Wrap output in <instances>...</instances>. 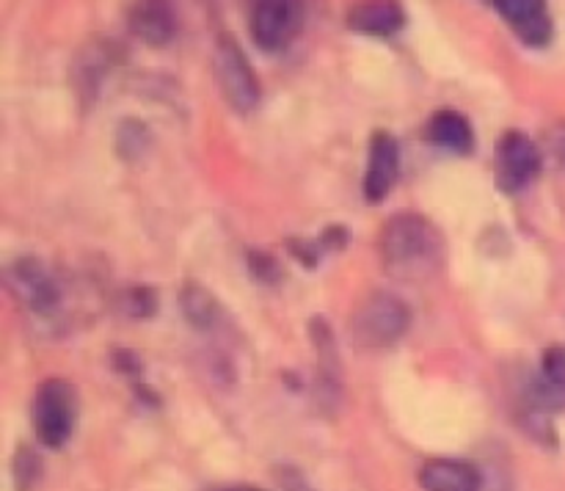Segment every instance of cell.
<instances>
[{
    "label": "cell",
    "instance_id": "cell-1",
    "mask_svg": "<svg viewBox=\"0 0 565 491\" xmlns=\"http://www.w3.org/2000/svg\"><path fill=\"white\" fill-rule=\"evenodd\" d=\"M381 263L397 279H423L439 270L445 259V241L436 224L425 215L403 210L381 230Z\"/></svg>",
    "mask_w": 565,
    "mask_h": 491
},
{
    "label": "cell",
    "instance_id": "cell-2",
    "mask_svg": "<svg viewBox=\"0 0 565 491\" xmlns=\"http://www.w3.org/2000/svg\"><path fill=\"white\" fill-rule=\"evenodd\" d=\"M412 325V309L392 292H373L351 314V337L359 348H386Z\"/></svg>",
    "mask_w": 565,
    "mask_h": 491
},
{
    "label": "cell",
    "instance_id": "cell-3",
    "mask_svg": "<svg viewBox=\"0 0 565 491\" xmlns=\"http://www.w3.org/2000/svg\"><path fill=\"white\" fill-rule=\"evenodd\" d=\"M36 439L58 450L72 439L77 423V392L66 378H47L39 384L31 408Z\"/></svg>",
    "mask_w": 565,
    "mask_h": 491
},
{
    "label": "cell",
    "instance_id": "cell-4",
    "mask_svg": "<svg viewBox=\"0 0 565 491\" xmlns=\"http://www.w3.org/2000/svg\"><path fill=\"white\" fill-rule=\"evenodd\" d=\"M215 77L224 92V99L237 114H252L263 99V86L254 72L252 61L246 58L243 47L232 33H221L215 44Z\"/></svg>",
    "mask_w": 565,
    "mask_h": 491
},
{
    "label": "cell",
    "instance_id": "cell-5",
    "mask_svg": "<svg viewBox=\"0 0 565 491\" xmlns=\"http://www.w3.org/2000/svg\"><path fill=\"white\" fill-rule=\"evenodd\" d=\"M6 281H9V290L14 292L17 301H22L33 314H42V318H50L64 298L53 270L33 254L17 257L6 270Z\"/></svg>",
    "mask_w": 565,
    "mask_h": 491
},
{
    "label": "cell",
    "instance_id": "cell-6",
    "mask_svg": "<svg viewBox=\"0 0 565 491\" xmlns=\"http://www.w3.org/2000/svg\"><path fill=\"white\" fill-rule=\"evenodd\" d=\"M307 22V9L296 0H268V3H257L248 20V31H252L254 44L263 53H281L290 47L303 31Z\"/></svg>",
    "mask_w": 565,
    "mask_h": 491
},
{
    "label": "cell",
    "instance_id": "cell-7",
    "mask_svg": "<svg viewBox=\"0 0 565 491\" xmlns=\"http://www.w3.org/2000/svg\"><path fill=\"white\" fill-rule=\"evenodd\" d=\"M541 149L527 132H502L494 149V180L502 193H519L539 177Z\"/></svg>",
    "mask_w": 565,
    "mask_h": 491
},
{
    "label": "cell",
    "instance_id": "cell-8",
    "mask_svg": "<svg viewBox=\"0 0 565 491\" xmlns=\"http://www.w3.org/2000/svg\"><path fill=\"white\" fill-rule=\"evenodd\" d=\"M309 340H312L315 353H318V386H315V395H318L320 408L331 412L342 401V356L329 320L315 314L309 320Z\"/></svg>",
    "mask_w": 565,
    "mask_h": 491
},
{
    "label": "cell",
    "instance_id": "cell-9",
    "mask_svg": "<svg viewBox=\"0 0 565 491\" xmlns=\"http://www.w3.org/2000/svg\"><path fill=\"white\" fill-rule=\"evenodd\" d=\"M397 174H401V143L390 130H375L370 136L367 169H364V202H384L395 185Z\"/></svg>",
    "mask_w": 565,
    "mask_h": 491
},
{
    "label": "cell",
    "instance_id": "cell-10",
    "mask_svg": "<svg viewBox=\"0 0 565 491\" xmlns=\"http://www.w3.org/2000/svg\"><path fill=\"white\" fill-rule=\"evenodd\" d=\"M491 6L527 47L541 50L555 36V20L544 0H494Z\"/></svg>",
    "mask_w": 565,
    "mask_h": 491
},
{
    "label": "cell",
    "instance_id": "cell-11",
    "mask_svg": "<svg viewBox=\"0 0 565 491\" xmlns=\"http://www.w3.org/2000/svg\"><path fill=\"white\" fill-rule=\"evenodd\" d=\"M530 406L541 414H555L565 408V351L546 348L541 359V373L527 386Z\"/></svg>",
    "mask_w": 565,
    "mask_h": 491
},
{
    "label": "cell",
    "instance_id": "cell-12",
    "mask_svg": "<svg viewBox=\"0 0 565 491\" xmlns=\"http://www.w3.org/2000/svg\"><path fill=\"white\" fill-rule=\"evenodd\" d=\"M177 11L160 0L136 3L127 11V28L136 39H141L149 47H166L177 36Z\"/></svg>",
    "mask_w": 565,
    "mask_h": 491
},
{
    "label": "cell",
    "instance_id": "cell-13",
    "mask_svg": "<svg viewBox=\"0 0 565 491\" xmlns=\"http://www.w3.org/2000/svg\"><path fill=\"white\" fill-rule=\"evenodd\" d=\"M419 485L425 491H480L483 474L469 461L434 458V461L419 469Z\"/></svg>",
    "mask_w": 565,
    "mask_h": 491
},
{
    "label": "cell",
    "instance_id": "cell-14",
    "mask_svg": "<svg viewBox=\"0 0 565 491\" xmlns=\"http://www.w3.org/2000/svg\"><path fill=\"white\" fill-rule=\"evenodd\" d=\"M348 28L364 36H392L406 25V11L397 3H362L348 9Z\"/></svg>",
    "mask_w": 565,
    "mask_h": 491
},
{
    "label": "cell",
    "instance_id": "cell-15",
    "mask_svg": "<svg viewBox=\"0 0 565 491\" xmlns=\"http://www.w3.org/2000/svg\"><path fill=\"white\" fill-rule=\"evenodd\" d=\"M425 138H428L434 147L450 149L456 154H469L475 149V130L469 125V119L458 110H436L430 116L428 127H425Z\"/></svg>",
    "mask_w": 565,
    "mask_h": 491
},
{
    "label": "cell",
    "instance_id": "cell-16",
    "mask_svg": "<svg viewBox=\"0 0 565 491\" xmlns=\"http://www.w3.org/2000/svg\"><path fill=\"white\" fill-rule=\"evenodd\" d=\"M110 66H114V44H108L105 39H94L92 44H86V53L77 55L75 86L83 103H92L97 97L99 83L105 81Z\"/></svg>",
    "mask_w": 565,
    "mask_h": 491
},
{
    "label": "cell",
    "instance_id": "cell-17",
    "mask_svg": "<svg viewBox=\"0 0 565 491\" xmlns=\"http://www.w3.org/2000/svg\"><path fill=\"white\" fill-rule=\"evenodd\" d=\"M180 303H182V312H185L188 323H191L193 329H199V331H218L221 329V318H224V312H221L218 301H215V296L204 285H199V281H185Z\"/></svg>",
    "mask_w": 565,
    "mask_h": 491
},
{
    "label": "cell",
    "instance_id": "cell-18",
    "mask_svg": "<svg viewBox=\"0 0 565 491\" xmlns=\"http://www.w3.org/2000/svg\"><path fill=\"white\" fill-rule=\"evenodd\" d=\"M152 147V132L141 119H121L116 130V152L127 163H138Z\"/></svg>",
    "mask_w": 565,
    "mask_h": 491
},
{
    "label": "cell",
    "instance_id": "cell-19",
    "mask_svg": "<svg viewBox=\"0 0 565 491\" xmlns=\"http://www.w3.org/2000/svg\"><path fill=\"white\" fill-rule=\"evenodd\" d=\"M246 265L248 274H252V279L257 281V285L276 287L285 279V268H281V263L270 252H248Z\"/></svg>",
    "mask_w": 565,
    "mask_h": 491
},
{
    "label": "cell",
    "instance_id": "cell-20",
    "mask_svg": "<svg viewBox=\"0 0 565 491\" xmlns=\"http://www.w3.org/2000/svg\"><path fill=\"white\" fill-rule=\"evenodd\" d=\"M42 478V461L33 452V447L22 445L14 456V489L17 491H33V485Z\"/></svg>",
    "mask_w": 565,
    "mask_h": 491
},
{
    "label": "cell",
    "instance_id": "cell-21",
    "mask_svg": "<svg viewBox=\"0 0 565 491\" xmlns=\"http://www.w3.org/2000/svg\"><path fill=\"white\" fill-rule=\"evenodd\" d=\"M121 307H125V314L138 320H147L158 312V290L147 285L130 287V290L121 296Z\"/></svg>",
    "mask_w": 565,
    "mask_h": 491
},
{
    "label": "cell",
    "instance_id": "cell-22",
    "mask_svg": "<svg viewBox=\"0 0 565 491\" xmlns=\"http://www.w3.org/2000/svg\"><path fill=\"white\" fill-rule=\"evenodd\" d=\"M287 248H290V254L303 265V268H318L320 263L318 243H309L303 241V237H292V241H287Z\"/></svg>",
    "mask_w": 565,
    "mask_h": 491
},
{
    "label": "cell",
    "instance_id": "cell-23",
    "mask_svg": "<svg viewBox=\"0 0 565 491\" xmlns=\"http://www.w3.org/2000/svg\"><path fill=\"white\" fill-rule=\"evenodd\" d=\"M320 252H342V248L348 246V230L342 224H334V226H326L323 232H320V241H318Z\"/></svg>",
    "mask_w": 565,
    "mask_h": 491
},
{
    "label": "cell",
    "instance_id": "cell-24",
    "mask_svg": "<svg viewBox=\"0 0 565 491\" xmlns=\"http://www.w3.org/2000/svg\"><path fill=\"white\" fill-rule=\"evenodd\" d=\"M276 480H279V485L285 491H318L312 489V483L292 467H276Z\"/></svg>",
    "mask_w": 565,
    "mask_h": 491
},
{
    "label": "cell",
    "instance_id": "cell-25",
    "mask_svg": "<svg viewBox=\"0 0 565 491\" xmlns=\"http://www.w3.org/2000/svg\"><path fill=\"white\" fill-rule=\"evenodd\" d=\"M114 364L116 370H121V373L127 375L141 373V359H138V353L125 351V348H121V351H114Z\"/></svg>",
    "mask_w": 565,
    "mask_h": 491
},
{
    "label": "cell",
    "instance_id": "cell-26",
    "mask_svg": "<svg viewBox=\"0 0 565 491\" xmlns=\"http://www.w3.org/2000/svg\"><path fill=\"white\" fill-rule=\"evenodd\" d=\"M224 491H263V489H257V485H232V489H224Z\"/></svg>",
    "mask_w": 565,
    "mask_h": 491
}]
</instances>
